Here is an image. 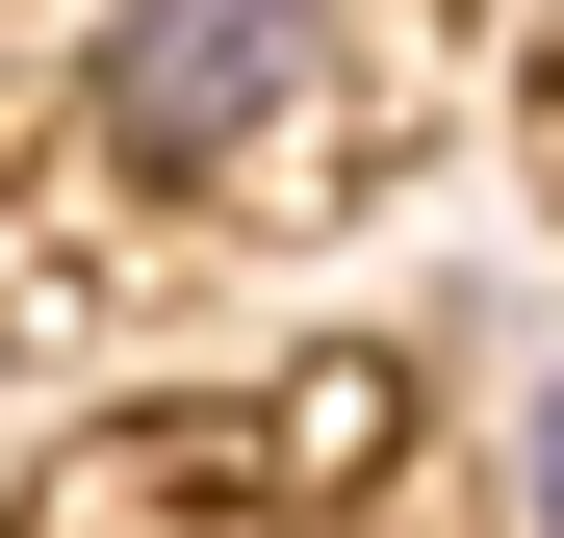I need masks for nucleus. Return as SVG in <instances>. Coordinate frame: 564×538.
<instances>
[{
	"label": "nucleus",
	"instance_id": "obj_1",
	"mask_svg": "<svg viewBox=\"0 0 564 538\" xmlns=\"http://www.w3.org/2000/svg\"><path fill=\"white\" fill-rule=\"evenodd\" d=\"M359 52H386V0H104L77 103H104L129 179L257 206V179H308V154L359 129Z\"/></svg>",
	"mask_w": 564,
	"mask_h": 538
},
{
	"label": "nucleus",
	"instance_id": "obj_2",
	"mask_svg": "<svg viewBox=\"0 0 564 538\" xmlns=\"http://www.w3.org/2000/svg\"><path fill=\"white\" fill-rule=\"evenodd\" d=\"M513 513H539V538H564V385H539V410H513Z\"/></svg>",
	"mask_w": 564,
	"mask_h": 538
}]
</instances>
